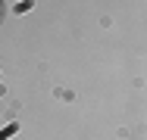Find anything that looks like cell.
<instances>
[{
  "mask_svg": "<svg viewBox=\"0 0 147 140\" xmlns=\"http://www.w3.org/2000/svg\"><path fill=\"white\" fill-rule=\"evenodd\" d=\"M0 16H3V3H0Z\"/></svg>",
  "mask_w": 147,
  "mask_h": 140,
  "instance_id": "1",
  "label": "cell"
}]
</instances>
